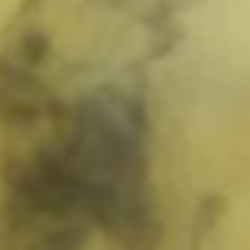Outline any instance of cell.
<instances>
[{"label":"cell","instance_id":"6da1fadb","mask_svg":"<svg viewBox=\"0 0 250 250\" xmlns=\"http://www.w3.org/2000/svg\"><path fill=\"white\" fill-rule=\"evenodd\" d=\"M54 143L92 225L124 247L149 244L152 181L140 102L114 85L89 89L73 102Z\"/></svg>","mask_w":250,"mask_h":250}]
</instances>
